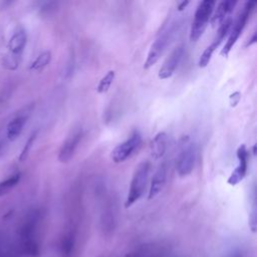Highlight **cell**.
<instances>
[{
	"instance_id": "3",
	"label": "cell",
	"mask_w": 257,
	"mask_h": 257,
	"mask_svg": "<svg viewBox=\"0 0 257 257\" xmlns=\"http://www.w3.org/2000/svg\"><path fill=\"white\" fill-rule=\"evenodd\" d=\"M216 2L213 0L201 1L196 9L190 30V40L196 42L205 32L208 22L212 16Z\"/></svg>"
},
{
	"instance_id": "26",
	"label": "cell",
	"mask_w": 257,
	"mask_h": 257,
	"mask_svg": "<svg viewBox=\"0 0 257 257\" xmlns=\"http://www.w3.org/2000/svg\"><path fill=\"white\" fill-rule=\"evenodd\" d=\"M125 257H138V255L136 253H128Z\"/></svg>"
},
{
	"instance_id": "17",
	"label": "cell",
	"mask_w": 257,
	"mask_h": 257,
	"mask_svg": "<svg viewBox=\"0 0 257 257\" xmlns=\"http://www.w3.org/2000/svg\"><path fill=\"white\" fill-rule=\"evenodd\" d=\"M115 77V71L114 70H108L99 80L97 86H96V91L98 93H105L109 90L113 80Z\"/></svg>"
},
{
	"instance_id": "9",
	"label": "cell",
	"mask_w": 257,
	"mask_h": 257,
	"mask_svg": "<svg viewBox=\"0 0 257 257\" xmlns=\"http://www.w3.org/2000/svg\"><path fill=\"white\" fill-rule=\"evenodd\" d=\"M81 138H82V132L78 130L72 133L71 135H69L65 139L58 153V161L60 163H67L71 160L81 141Z\"/></svg>"
},
{
	"instance_id": "1",
	"label": "cell",
	"mask_w": 257,
	"mask_h": 257,
	"mask_svg": "<svg viewBox=\"0 0 257 257\" xmlns=\"http://www.w3.org/2000/svg\"><path fill=\"white\" fill-rule=\"evenodd\" d=\"M150 170H151V164L148 161H143L136 167V170L134 172V175L131 181L127 197L124 202L125 209L131 208L144 195Z\"/></svg>"
},
{
	"instance_id": "25",
	"label": "cell",
	"mask_w": 257,
	"mask_h": 257,
	"mask_svg": "<svg viewBox=\"0 0 257 257\" xmlns=\"http://www.w3.org/2000/svg\"><path fill=\"white\" fill-rule=\"evenodd\" d=\"M189 1H182V2H180L179 3V5H178V11H183L188 5H189Z\"/></svg>"
},
{
	"instance_id": "23",
	"label": "cell",
	"mask_w": 257,
	"mask_h": 257,
	"mask_svg": "<svg viewBox=\"0 0 257 257\" xmlns=\"http://www.w3.org/2000/svg\"><path fill=\"white\" fill-rule=\"evenodd\" d=\"M229 99H230V104H231V106H236V105L239 103L240 99H241V93H240L239 91H235V92H233V93L230 95Z\"/></svg>"
},
{
	"instance_id": "24",
	"label": "cell",
	"mask_w": 257,
	"mask_h": 257,
	"mask_svg": "<svg viewBox=\"0 0 257 257\" xmlns=\"http://www.w3.org/2000/svg\"><path fill=\"white\" fill-rule=\"evenodd\" d=\"M256 41H257V32L254 31L253 34H252V36H251V38H250V39L247 41V43L245 44V47H249V46L255 44Z\"/></svg>"
},
{
	"instance_id": "5",
	"label": "cell",
	"mask_w": 257,
	"mask_h": 257,
	"mask_svg": "<svg viewBox=\"0 0 257 257\" xmlns=\"http://www.w3.org/2000/svg\"><path fill=\"white\" fill-rule=\"evenodd\" d=\"M174 31H175L174 26H172L171 28L162 32L156 38V40L152 43V45L150 47V50L148 52L147 58H146L145 63H144V68L145 69H149L150 67H152L154 64H156L158 62V60L161 58V56L165 52L166 48L168 47V45H169V43H170V41L173 37Z\"/></svg>"
},
{
	"instance_id": "10",
	"label": "cell",
	"mask_w": 257,
	"mask_h": 257,
	"mask_svg": "<svg viewBox=\"0 0 257 257\" xmlns=\"http://www.w3.org/2000/svg\"><path fill=\"white\" fill-rule=\"evenodd\" d=\"M166 181H167V167H166V164L163 163L161 166H159V168L157 169V171L155 172L152 178L149 193H148L149 200L156 198L162 192V190L165 187Z\"/></svg>"
},
{
	"instance_id": "8",
	"label": "cell",
	"mask_w": 257,
	"mask_h": 257,
	"mask_svg": "<svg viewBox=\"0 0 257 257\" xmlns=\"http://www.w3.org/2000/svg\"><path fill=\"white\" fill-rule=\"evenodd\" d=\"M184 54V46L183 44L178 45L176 48H174V50L169 54V56L166 58V60L164 61L162 67L159 70L158 73V77L160 79H167L170 78L174 72L176 71L182 56Z\"/></svg>"
},
{
	"instance_id": "12",
	"label": "cell",
	"mask_w": 257,
	"mask_h": 257,
	"mask_svg": "<svg viewBox=\"0 0 257 257\" xmlns=\"http://www.w3.org/2000/svg\"><path fill=\"white\" fill-rule=\"evenodd\" d=\"M236 4H237L236 1H231V0L220 2L215 12L212 13V16L210 18L212 27H216L217 25L220 26V24L229 17V15L233 11Z\"/></svg>"
},
{
	"instance_id": "16",
	"label": "cell",
	"mask_w": 257,
	"mask_h": 257,
	"mask_svg": "<svg viewBox=\"0 0 257 257\" xmlns=\"http://www.w3.org/2000/svg\"><path fill=\"white\" fill-rule=\"evenodd\" d=\"M21 174L20 173H15L6 180L0 182V197L5 196L8 194L20 181Z\"/></svg>"
},
{
	"instance_id": "22",
	"label": "cell",
	"mask_w": 257,
	"mask_h": 257,
	"mask_svg": "<svg viewBox=\"0 0 257 257\" xmlns=\"http://www.w3.org/2000/svg\"><path fill=\"white\" fill-rule=\"evenodd\" d=\"M249 226L251 228V231L253 233L256 232V206H255V203L253 204V207H252V211L250 213V217H249Z\"/></svg>"
},
{
	"instance_id": "19",
	"label": "cell",
	"mask_w": 257,
	"mask_h": 257,
	"mask_svg": "<svg viewBox=\"0 0 257 257\" xmlns=\"http://www.w3.org/2000/svg\"><path fill=\"white\" fill-rule=\"evenodd\" d=\"M19 57H16L10 53L6 54L2 59V64L6 69L9 70H15L19 65Z\"/></svg>"
},
{
	"instance_id": "27",
	"label": "cell",
	"mask_w": 257,
	"mask_h": 257,
	"mask_svg": "<svg viewBox=\"0 0 257 257\" xmlns=\"http://www.w3.org/2000/svg\"><path fill=\"white\" fill-rule=\"evenodd\" d=\"M252 154L255 156L256 155V145L253 146V149H252Z\"/></svg>"
},
{
	"instance_id": "7",
	"label": "cell",
	"mask_w": 257,
	"mask_h": 257,
	"mask_svg": "<svg viewBox=\"0 0 257 257\" xmlns=\"http://www.w3.org/2000/svg\"><path fill=\"white\" fill-rule=\"evenodd\" d=\"M237 158H238V165L234 169V171L231 173L227 181V183L231 186H236L237 184H239L247 174L249 153L244 144L239 146V148L237 149Z\"/></svg>"
},
{
	"instance_id": "11",
	"label": "cell",
	"mask_w": 257,
	"mask_h": 257,
	"mask_svg": "<svg viewBox=\"0 0 257 257\" xmlns=\"http://www.w3.org/2000/svg\"><path fill=\"white\" fill-rule=\"evenodd\" d=\"M29 111V109H26L23 112H19L8 122L6 127V137L8 141L13 142L20 136L28 118Z\"/></svg>"
},
{
	"instance_id": "4",
	"label": "cell",
	"mask_w": 257,
	"mask_h": 257,
	"mask_svg": "<svg viewBox=\"0 0 257 257\" xmlns=\"http://www.w3.org/2000/svg\"><path fill=\"white\" fill-rule=\"evenodd\" d=\"M255 8V2H252V1H248L245 3L242 11H240V13L238 14L235 22L232 24V29L230 31V34H229V37L223 47V49L221 50V55L222 56H227L231 49L233 48V46L235 45V43L237 42L239 36L242 34L245 26H246V23L253 11V9Z\"/></svg>"
},
{
	"instance_id": "15",
	"label": "cell",
	"mask_w": 257,
	"mask_h": 257,
	"mask_svg": "<svg viewBox=\"0 0 257 257\" xmlns=\"http://www.w3.org/2000/svg\"><path fill=\"white\" fill-rule=\"evenodd\" d=\"M51 60V51L49 50H45L43 52H41L35 59L34 61L31 63L29 69L32 71H42L50 62Z\"/></svg>"
},
{
	"instance_id": "28",
	"label": "cell",
	"mask_w": 257,
	"mask_h": 257,
	"mask_svg": "<svg viewBox=\"0 0 257 257\" xmlns=\"http://www.w3.org/2000/svg\"><path fill=\"white\" fill-rule=\"evenodd\" d=\"M2 148H3V145H2V143L0 142V156H1V153H2Z\"/></svg>"
},
{
	"instance_id": "18",
	"label": "cell",
	"mask_w": 257,
	"mask_h": 257,
	"mask_svg": "<svg viewBox=\"0 0 257 257\" xmlns=\"http://www.w3.org/2000/svg\"><path fill=\"white\" fill-rule=\"evenodd\" d=\"M37 135H38V131H34L29 136V138L27 139V141H26V143H25V145H24V147H23V149L20 152V155L18 157L19 162H24L28 158L29 153H30V151H31V149L33 147V144H34V142H35V140L37 138Z\"/></svg>"
},
{
	"instance_id": "20",
	"label": "cell",
	"mask_w": 257,
	"mask_h": 257,
	"mask_svg": "<svg viewBox=\"0 0 257 257\" xmlns=\"http://www.w3.org/2000/svg\"><path fill=\"white\" fill-rule=\"evenodd\" d=\"M56 8H57L56 2H44L39 9V13L43 17H47L52 15L56 11Z\"/></svg>"
},
{
	"instance_id": "6",
	"label": "cell",
	"mask_w": 257,
	"mask_h": 257,
	"mask_svg": "<svg viewBox=\"0 0 257 257\" xmlns=\"http://www.w3.org/2000/svg\"><path fill=\"white\" fill-rule=\"evenodd\" d=\"M142 143V135L139 131H135L128 139L118 144L111 153V160L115 164H119L127 160Z\"/></svg>"
},
{
	"instance_id": "13",
	"label": "cell",
	"mask_w": 257,
	"mask_h": 257,
	"mask_svg": "<svg viewBox=\"0 0 257 257\" xmlns=\"http://www.w3.org/2000/svg\"><path fill=\"white\" fill-rule=\"evenodd\" d=\"M26 42H27L26 32L23 29L16 31L8 41L9 53L20 58L26 46Z\"/></svg>"
},
{
	"instance_id": "21",
	"label": "cell",
	"mask_w": 257,
	"mask_h": 257,
	"mask_svg": "<svg viewBox=\"0 0 257 257\" xmlns=\"http://www.w3.org/2000/svg\"><path fill=\"white\" fill-rule=\"evenodd\" d=\"M10 97V91L8 88H3L0 91V113L5 109L7 103H8V99Z\"/></svg>"
},
{
	"instance_id": "2",
	"label": "cell",
	"mask_w": 257,
	"mask_h": 257,
	"mask_svg": "<svg viewBox=\"0 0 257 257\" xmlns=\"http://www.w3.org/2000/svg\"><path fill=\"white\" fill-rule=\"evenodd\" d=\"M195 165V147L190 136H182L178 142L176 171L180 177L189 176Z\"/></svg>"
},
{
	"instance_id": "14",
	"label": "cell",
	"mask_w": 257,
	"mask_h": 257,
	"mask_svg": "<svg viewBox=\"0 0 257 257\" xmlns=\"http://www.w3.org/2000/svg\"><path fill=\"white\" fill-rule=\"evenodd\" d=\"M168 144V136L165 132L158 133L151 141L150 151L151 155L155 160H160L166 153Z\"/></svg>"
}]
</instances>
